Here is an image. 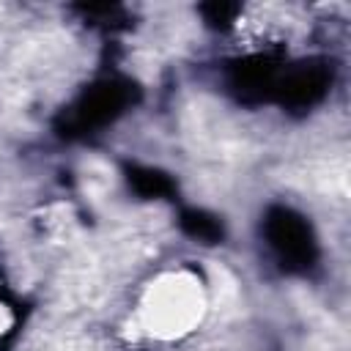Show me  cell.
Segmentation results:
<instances>
[{
	"instance_id": "obj_1",
	"label": "cell",
	"mask_w": 351,
	"mask_h": 351,
	"mask_svg": "<svg viewBox=\"0 0 351 351\" xmlns=\"http://www.w3.org/2000/svg\"><path fill=\"white\" fill-rule=\"evenodd\" d=\"M271 239L288 261H310V233L296 217L280 211L271 222Z\"/></svg>"
},
{
	"instance_id": "obj_2",
	"label": "cell",
	"mask_w": 351,
	"mask_h": 351,
	"mask_svg": "<svg viewBox=\"0 0 351 351\" xmlns=\"http://www.w3.org/2000/svg\"><path fill=\"white\" fill-rule=\"evenodd\" d=\"M184 228H186L192 236H197V239H217V236H219V225H217L211 217L197 214V211L184 214Z\"/></svg>"
}]
</instances>
